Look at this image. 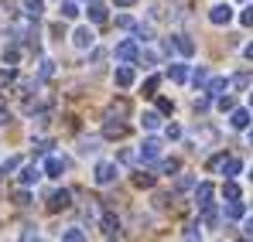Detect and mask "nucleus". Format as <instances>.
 <instances>
[{
	"label": "nucleus",
	"instance_id": "f257e3e1",
	"mask_svg": "<svg viewBox=\"0 0 253 242\" xmlns=\"http://www.w3.org/2000/svg\"><path fill=\"white\" fill-rule=\"evenodd\" d=\"M96 184H113L117 181V164H96Z\"/></svg>",
	"mask_w": 253,
	"mask_h": 242
},
{
	"label": "nucleus",
	"instance_id": "f03ea898",
	"mask_svg": "<svg viewBox=\"0 0 253 242\" xmlns=\"http://www.w3.org/2000/svg\"><path fill=\"white\" fill-rule=\"evenodd\" d=\"M209 21L212 24H229V21H233V7H229V3H215L212 14H209Z\"/></svg>",
	"mask_w": 253,
	"mask_h": 242
},
{
	"label": "nucleus",
	"instance_id": "7ed1b4c3",
	"mask_svg": "<svg viewBox=\"0 0 253 242\" xmlns=\"http://www.w3.org/2000/svg\"><path fill=\"white\" fill-rule=\"evenodd\" d=\"M69 198H72V195H69V191H55V195H51V202H48V211H62V208H69Z\"/></svg>",
	"mask_w": 253,
	"mask_h": 242
},
{
	"label": "nucleus",
	"instance_id": "20e7f679",
	"mask_svg": "<svg viewBox=\"0 0 253 242\" xmlns=\"http://www.w3.org/2000/svg\"><path fill=\"white\" fill-rule=\"evenodd\" d=\"M72 41H76V48H89V44L96 41V35H92L89 28H76V35H72Z\"/></svg>",
	"mask_w": 253,
	"mask_h": 242
},
{
	"label": "nucleus",
	"instance_id": "39448f33",
	"mask_svg": "<svg viewBox=\"0 0 253 242\" xmlns=\"http://www.w3.org/2000/svg\"><path fill=\"white\" fill-rule=\"evenodd\" d=\"M103 133H106L110 140H120V137H126V126H124V123H117V120H110L106 126H103Z\"/></svg>",
	"mask_w": 253,
	"mask_h": 242
},
{
	"label": "nucleus",
	"instance_id": "423d86ee",
	"mask_svg": "<svg viewBox=\"0 0 253 242\" xmlns=\"http://www.w3.org/2000/svg\"><path fill=\"white\" fill-rule=\"evenodd\" d=\"M62 171H65V161H58V157H48L44 161V174L48 177H62Z\"/></svg>",
	"mask_w": 253,
	"mask_h": 242
},
{
	"label": "nucleus",
	"instance_id": "0eeeda50",
	"mask_svg": "<svg viewBox=\"0 0 253 242\" xmlns=\"http://www.w3.org/2000/svg\"><path fill=\"white\" fill-rule=\"evenodd\" d=\"M140 154H144L147 161H154V157L161 154V143H158V140H144V147H140Z\"/></svg>",
	"mask_w": 253,
	"mask_h": 242
},
{
	"label": "nucleus",
	"instance_id": "6e6552de",
	"mask_svg": "<svg viewBox=\"0 0 253 242\" xmlns=\"http://www.w3.org/2000/svg\"><path fill=\"white\" fill-rule=\"evenodd\" d=\"M133 55H137V48H133V41H124V44L117 48V58H120V62H130Z\"/></svg>",
	"mask_w": 253,
	"mask_h": 242
},
{
	"label": "nucleus",
	"instance_id": "1a4fd4ad",
	"mask_svg": "<svg viewBox=\"0 0 253 242\" xmlns=\"http://www.w3.org/2000/svg\"><path fill=\"white\" fill-rule=\"evenodd\" d=\"M89 21H106V3H89Z\"/></svg>",
	"mask_w": 253,
	"mask_h": 242
},
{
	"label": "nucleus",
	"instance_id": "9d476101",
	"mask_svg": "<svg viewBox=\"0 0 253 242\" xmlns=\"http://www.w3.org/2000/svg\"><path fill=\"white\" fill-rule=\"evenodd\" d=\"M38 177H42V171H38V167H24V171H21V184H35Z\"/></svg>",
	"mask_w": 253,
	"mask_h": 242
},
{
	"label": "nucleus",
	"instance_id": "9b49d317",
	"mask_svg": "<svg viewBox=\"0 0 253 242\" xmlns=\"http://www.w3.org/2000/svg\"><path fill=\"white\" fill-rule=\"evenodd\" d=\"M209 198H212V184H199V191H195V202L206 208V205H209Z\"/></svg>",
	"mask_w": 253,
	"mask_h": 242
},
{
	"label": "nucleus",
	"instance_id": "f8f14e48",
	"mask_svg": "<svg viewBox=\"0 0 253 242\" xmlns=\"http://www.w3.org/2000/svg\"><path fill=\"white\" fill-rule=\"evenodd\" d=\"M24 10H28V17H38V14L44 10V3L42 0H24Z\"/></svg>",
	"mask_w": 253,
	"mask_h": 242
},
{
	"label": "nucleus",
	"instance_id": "ddd939ff",
	"mask_svg": "<svg viewBox=\"0 0 253 242\" xmlns=\"http://www.w3.org/2000/svg\"><path fill=\"white\" fill-rule=\"evenodd\" d=\"M117 229H120V222H117V218H113V215L106 211V215H103V232H110V236H113Z\"/></svg>",
	"mask_w": 253,
	"mask_h": 242
},
{
	"label": "nucleus",
	"instance_id": "4468645a",
	"mask_svg": "<svg viewBox=\"0 0 253 242\" xmlns=\"http://www.w3.org/2000/svg\"><path fill=\"white\" fill-rule=\"evenodd\" d=\"M174 44H178V51H181V55H192V51H195V44L185 38V35H178V41H174Z\"/></svg>",
	"mask_w": 253,
	"mask_h": 242
},
{
	"label": "nucleus",
	"instance_id": "2eb2a0df",
	"mask_svg": "<svg viewBox=\"0 0 253 242\" xmlns=\"http://www.w3.org/2000/svg\"><path fill=\"white\" fill-rule=\"evenodd\" d=\"M130 82H133V72H130V69H117V85H130Z\"/></svg>",
	"mask_w": 253,
	"mask_h": 242
},
{
	"label": "nucleus",
	"instance_id": "dca6fc26",
	"mask_svg": "<svg viewBox=\"0 0 253 242\" xmlns=\"http://www.w3.org/2000/svg\"><path fill=\"white\" fill-rule=\"evenodd\" d=\"M233 126H236V130H243V126H247V123H250V116H247V113H243V109H236V113H233Z\"/></svg>",
	"mask_w": 253,
	"mask_h": 242
},
{
	"label": "nucleus",
	"instance_id": "f3484780",
	"mask_svg": "<svg viewBox=\"0 0 253 242\" xmlns=\"http://www.w3.org/2000/svg\"><path fill=\"white\" fill-rule=\"evenodd\" d=\"M168 75H171L174 82H185V75H188V72H185V65H171V69H168Z\"/></svg>",
	"mask_w": 253,
	"mask_h": 242
},
{
	"label": "nucleus",
	"instance_id": "a211bd4d",
	"mask_svg": "<svg viewBox=\"0 0 253 242\" xmlns=\"http://www.w3.org/2000/svg\"><path fill=\"white\" fill-rule=\"evenodd\" d=\"M144 126H147V130H158V126H161V116H158V113H144Z\"/></svg>",
	"mask_w": 253,
	"mask_h": 242
},
{
	"label": "nucleus",
	"instance_id": "6ab92c4d",
	"mask_svg": "<svg viewBox=\"0 0 253 242\" xmlns=\"http://www.w3.org/2000/svg\"><path fill=\"white\" fill-rule=\"evenodd\" d=\"M222 195H226L229 202H236V198H240V188H236V184L229 181V184H222Z\"/></svg>",
	"mask_w": 253,
	"mask_h": 242
},
{
	"label": "nucleus",
	"instance_id": "aec40b11",
	"mask_svg": "<svg viewBox=\"0 0 253 242\" xmlns=\"http://www.w3.org/2000/svg\"><path fill=\"white\" fill-rule=\"evenodd\" d=\"M226 85H229L226 79H212V82H209V96H219V92H222Z\"/></svg>",
	"mask_w": 253,
	"mask_h": 242
},
{
	"label": "nucleus",
	"instance_id": "412c9836",
	"mask_svg": "<svg viewBox=\"0 0 253 242\" xmlns=\"http://www.w3.org/2000/svg\"><path fill=\"white\" fill-rule=\"evenodd\" d=\"M226 215H229V218H240V215H243V205H240V202H229V205H226Z\"/></svg>",
	"mask_w": 253,
	"mask_h": 242
},
{
	"label": "nucleus",
	"instance_id": "4be33fe9",
	"mask_svg": "<svg viewBox=\"0 0 253 242\" xmlns=\"http://www.w3.org/2000/svg\"><path fill=\"white\" fill-rule=\"evenodd\" d=\"M76 14H79V7H76L72 0H65V3H62V17H76Z\"/></svg>",
	"mask_w": 253,
	"mask_h": 242
},
{
	"label": "nucleus",
	"instance_id": "5701e85b",
	"mask_svg": "<svg viewBox=\"0 0 253 242\" xmlns=\"http://www.w3.org/2000/svg\"><path fill=\"white\" fill-rule=\"evenodd\" d=\"M17 58H21V51H17V48H7V51H3V62H7V65H14Z\"/></svg>",
	"mask_w": 253,
	"mask_h": 242
},
{
	"label": "nucleus",
	"instance_id": "b1692460",
	"mask_svg": "<svg viewBox=\"0 0 253 242\" xmlns=\"http://www.w3.org/2000/svg\"><path fill=\"white\" fill-rule=\"evenodd\" d=\"M65 242H85V236L79 229H69V232H65Z\"/></svg>",
	"mask_w": 253,
	"mask_h": 242
},
{
	"label": "nucleus",
	"instance_id": "393cba45",
	"mask_svg": "<svg viewBox=\"0 0 253 242\" xmlns=\"http://www.w3.org/2000/svg\"><path fill=\"white\" fill-rule=\"evenodd\" d=\"M158 82L161 79H147L144 82V96H154V92H158Z\"/></svg>",
	"mask_w": 253,
	"mask_h": 242
},
{
	"label": "nucleus",
	"instance_id": "a878e982",
	"mask_svg": "<svg viewBox=\"0 0 253 242\" xmlns=\"http://www.w3.org/2000/svg\"><path fill=\"white\" fill-rule=\"evenodd\" d=\"M55 75V62H42V79H51Z\"/></svg>",
	"mask_w": 253,
	"mask_h": 242
},
{
	"label": "nucleus",
	"instance_id": "bb28decb",
	"mask_svg": "<svg viewBox=\"0 0 253 242\" xmlns=\"http://www.w3.org/2000/svg\"><path fill=\"white\" fill-rule=\"evenodd\" d=\"M151 184H154L151 174H137V188H151Z\"/></svg>",
	"mask_w": 253,
	"mask_h": 242
},
{
	"label": "nucleus",
	"instance_id": "cd10ccee",
	"mask_svg": "<svg viewBox=\"0 0 253 242\" xmlns=\"http://www.w3.org/2000/svg\"><path fill=\"white\" fill-rule=\"evenodd\" d=\"M14 202L24 208V205H31V195H28V191H17V195H14Z\"/></svg>",
	"mask_w": 253,
	"mask_h": 242
},
{
	"label": "nucleus",
	"instance_id": "c85d7f7f",
	"mask_svg": "<svg viewBox=\"0 0 253 242\" xmlns=\"http://www.w3.org/2000/svg\"><path fill=\"white\" fill-rule=\"evenodd\" d=\"M236 85H240V89H247V85H250V72H240V75H236Z\"/></svg>",
	"mask_w": 253,
	"mask_h": 242
},
{
	"label": "nucleus",
	"instance_id": "c756f323",
	"mask_svg": "<svg viewBox=\"0 0 253 242\" xmlns=\"http://www.w3.org/2000/svg\"><path fill=\"white\" fill-rule=\"evenodd\" d=\"M79 150H83V154H92V150H96V140H83Z\"/></svg>",
	"mask_w": 253,
	"mask_h": 242
},
{
	"label": "nucleus",
	"instance_id": "7c9ffc66",
	"mask_svg": "<svg viewBox=\"0 0 253 242\" xmlns=\"http://www.w3.org/2000/svg\"><path fill=\"white\" fill-rule=\"evenodd\" d=\"M192 82H195V85H202V82H206V69H195V75H192Z\"/></svg>",
	"mask_w": 253,
	"mask_h": 242
},
{
	"label": "nucleus",
	"instance_id": "2f4dec72",
	"mask_svg": "<svg viewBox=\"0 0 253 242\" xmlns=\"http://www.w3.org/2000/svg\"><path fill=\"white\" fill-rule=\"evenodd\" d=\"M10 82H14V72H0V89L10 85Z\"/></svg>",
	"mask_w": 253,
	"mask_h": 242
},
{
	"label": "nucleus",
	"instance_id": "473e14b6",
	"mask_svg": "<svg viewBox=\"0 0 253 242\" xmlns=\"http://www.w3.org/2000/svg\"><path fill=\"white\" fill-rule=\"evenodd\" d=\"M161 167H165V174H174V171H178V161H165Z\"/></svg>",
	"mask_w": 253,
	"mask_h": 242
},
{
	"label": "nucleus",
	"instance_id": "72a5a7b5",
	"mask_svg": "<svg viewBox=\"0 0 253 242\" xmlns=\"http://www.w3.org/2000/svg\"><path fill=\"white\" fill-rule=\"evenodd\" d=\"M126 109H130V106H126V103H124V99H120V103H113V113H120V116H124V113H126Z\"/></svg>",
	"mask_w": 253,
	"mask_h": 242
},
{
	"label": "nucleus",
	"instance_id": "f704fd0d",
	"mask_svg": "<svg viewBox=\"0 0 253 242\" xmlns=\"http://www.w3.org/2000/svg\"><path fill=\"white\" fill-rule=\"evenodd\" d=\"M165 133H168V140H178V137H181V130H178V126H168Z\"/></svg>",
	"mask_w": 253,
	"mask_h": 242
},
{
	"label": "nucleus",
	"instance_id": "c9c22d12",
	"mask_svg": "<svg viewBox=\"0 0 253 242\" xmlns=\"http://www.w3.org/2000/svg\"><path fill=\"white\" fill-rule=\"evenodd\" d=\"M243 24H247V28H253V7L247 10V14H243Z\"/></svg>",
	"mask_w": 253,
	"mask_h": 242
},
{
	"label": "nucleus",
	"instance_id": "e433bc0d",
	"mask_svg": "<svg viewBox=\"0 0 253 242\" xmlns=\"http://www.w3.org/2000/svg\"><path fill=\"white\" fill-rule=\"evenodd\" d=\"M7 123H10V113H7V109H0V126H7Z\"/></svg>",
	"mask_w": 253,
	"mask_h": 242
},
{
	"label": "nucleus",
	"instance_id": "4c0bfd02",
	"mask_svg": "<svg viewBox=\"0 0 253 242\" xmlns=\"http://www.w3.org/2000/svg\"><path fill=\"white\" fill-rule=\"evenodd\" d=\"M113 3H120V7H130V3H133V0H113Z\"/></svg>",
	"mask_w": 253,
	"mask_h": 242
},
{
	"label": "nucleus",
	"instance_id": "58836bf2",
	"mask_svg": "<svg viewBox=\"0 0 253 242\" xmlns=\"http://www.w3.org/2000/svg\"><path fill=\"white\" fill-rule=\"evenodd\" d=\"M247 58H250V62H253V44H247Z\"/></svg>",
	"mask_w": 253,
	"mask_h": 242
},
{
	"label": "nucleus",
	"instance_id": "ea45409f",
	"mask_svg": "<svg viewBox=\"0 0 253 242\" xmlns=\"http://www.w3.org/2000/svg\"><path fill=\"white\" fill-rule=\"evenodd\" d=\"M247 232H250V236H253V218H250V222H247Z\"/></svg>",
	"mask_w": 253,
	"mask_h": 242
},
{
	"label": "nucleus",
	"instance_id": "a19ab883",
	"mask_svg": "<svg viewBox=\"0 0 253 242\" xmlns=\"http://www.w3.org/2000/svg\"><path fill=\"white\" fill-rule=\"evenodd\" d=\"M250 143H253V130H250Z\"/></svg>",
	"mask_w": 253,
	"mask_h": 242
},
{
	"label": "nucleus",
	"instance_id": "79ce46f5",
	"mask_svg": "<svg viewBox=\"0 0 253 242\" xmlns=\"http://www.w3.org/2000/svg\"><path fill=\"white\" fill-rule=\"evenodd\" d=\"M250 177H253V171H250Z\"/></svg>",
	"mask_w": 253,
	"mask_h": 242
}]
</instances>
